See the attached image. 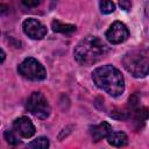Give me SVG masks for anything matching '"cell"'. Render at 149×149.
Instances as JSON below:
<instances>
[{
  "instance_id": "1",
  "label": "cell",
  "mask_w": 149,
  "mask_h": 149,
  "mask_svg": "<svg viewBox=\"0 0 149 149\" xmlns=\"http://www.w3.org/2000/svg\"><path fill=\"white\" fill-rule=\"evenodd\" d=\"M108 52V47L98 36H86L74 47L73 56L78 64L88 66L99 62Z\"/></svg>"
},
{
  "instance_id": "2",
  "label": "cell",
  "mask_w": 149,
  "mask_h": 149,
  "mask_svg": "<svg viewBox=\"0 0 149 149\" xmlns=\"http://www.w3.org/2000/svg\"><path fill=\"white\" fill-rule=\"evenodd\" d=\"M92 80L97 87L112 97H120L125 91L122 73L113 65H102L92 72Z\"/></svg>"
},
{
  "instance_id": "3",
  "label": "cell",
  "mask_w": 149,
  "mask_h": 149,
  "mask_svg": "<svg viewBox=\"0 0 149 149\" xmlns=\"http://www.w3.org/2000/svg\"><path fill=\"white\" fill-rule=\"evenodd\" d=\"M123 68L135 78H143L149 74V57L141 51L133 50L122 58Z\"/></svg>"
},
{
  "instance_id": "4",
  "label": "cell",
  "mask_w": 149,
  "mask_h": 149,
  "mask_svg": "<svg viewBox=\"0 0 149 149\" xmlns=\"http://www.w3.org/2000/svg\"><path fill=\"white\" fill-rule=\"evenodd\" d=\"M17 71L22 77L34 81L44 80L47 78V71L44 66L33 57H28L22 61L17 68Z\"/></svg>"
},
{
  "instance_id": "5",
  "label": "cell",
  "mask_w": 149,
  "mask_h": 149,
  "mask_svg": "<svg viewBox=\"0 0 149 149\" xmlns=\"http://www.w3.org/2000/svg\"><path fill=\"white\" fill-rule=\"evenodd\" d=\"M27 109L38 119H47L50 115V105L41 92H33L27 100Z\"/></svg>"
},
{
  "instance_id": "6",
  "label": "cell",
  "mask_w": 149,
  "mask_h": 149,
  "mask_svg": "<svg viewBox=\"0 0 149 149\" xmlns=\"http://www.w3.org/2000/svg\"><path fill=\"white\" fill-rule=\"evenodd\" d=\"M129 37V30L125 23L120 21H115L111 24L108 30L106 31V40L112 44H119L125 42Z\"/></svg>"
},
{
  "instance_id": "7",
  "label": "cell",
  "mask_w": 149,
  "mask_h": 149,
  "mask_svg": "<svg viewBox=\"0 0 149 149\" xmlns=\"http://www.w3.org/2000/svg\"><path fill=\"white\" fill-rule=\"evenodd\" d=\"M23 33L33 40H42L47 35V27L34 17L26 19L22 23Z\"/></svg>"
},
{
  "instance_id": "8",
  "label": "cell",
  "mask_w": 149,
  "mask_h": 149,
  "mask_svg": "<svg viewBox=\"0 0 149 149\" xmlns=\"http://www.w3.org/2000/svg\"><path fill=\"white\" fill-rule=\"evenodd\" d=\"M13 128L16 134H19L21 137H24V139H29L35 134V126L33 125L30 119H28L27 116L17 118L13 122Z\"/></svg>"
},
{
  "instance_id": "9",
  "label": "cell",
  "mask_w": 149,
  "mask_h": 149,
  "mask_svg": "<svg viewBox=\"0 0 149 149\" xmlns=\"http://www.w3.org/2000/svg\"><path fill=\"white\" fill-rule=\"evenodd\" d=\"M112 126L108 123V122H100L99 125H94L90 128V133H91V136L93 139L94 142H98L102 139H107V136L112 133Z\"/></svg>"
},
{
  "instance_id": "10",
  "label": "cell",
  "mask_w": 149,
  "mask_h": 149,
  "mask_svg": "<svg viewBox=\"0 0 149 149\" xmlns=\"http://www.w3.org/2000/svg\"><path fill=\"white\" fill-rule=\"evenodd\" d=\"M107 142L114 147H123L128 143V136L123 132H112L107 136Z\"/></svg>"
},
{
  "instance_id": "11",
  "label": "cell",
  "mask_w": 149,
  "mask_h": 149,
  "mask_svg": "<svg viewBox=\"0 0 149 149\" xmlns=\"http://www.w3.org/2000/svg\"><path fill=\"white\" fill-rule=\"evenodd\" d=\"M51 28L55 33H62V34H70L73 33L76 30V26L74 24H70V23H63L58 20H54L51 22Z\"/></svg>"
},
{
  "instance_id": "12",
  "label": "cell",
  "mask_w": 149,
  "mask_h": 149,
  "mask_svg": "<svg viewBox=\"0 0 149 149\" xmlns=\"http://www.w3.org/2000/svg\"><path fill=\"white\" fill-rule=\"evenodd\" d=\"M49 144H50L49 140L47 137L41 136V137H37V139L33 140L31 142H29L27 144V147L28 148H33V149H45V148L49 147Z\"/></svg>"
},
{
  "instance_id": "13",
  "label": "cell",
  "mask_w": 149,
  "mask_h": 149,
  "mask_svg": "<svg viewBox=\"0 0 149 149\" xmlns=\"http://www.w3.org/2000/svg\"><path fill=\"white\" fill-rule=\"evenodd\" d=\"M99 7H100L101 13L104 14H111L115 10V5L112 0H100Z\"/></svg>"
},
{
  "instance_id": "14",
  "label": "cell",
  "mask_w": 149,
  "mask_h": 149,
  "mask_svg": "<svg viewBox=\"0 0 149 149\" xmlns=\"http://www.w3.org/2000/svg\"><path fill=\"white\" fill-rule=\"evenodd\" d=\"M149 118V111L147 108H140V109H136L135 111V121L140 122V121H144L146 119Z\"/></svg>"
},
{
  "instance_id": "15",
  "label": "cell",
  "mask_w": 149,
  "mask_h": 149,
  "mask_svg": "<svg viewBox=\"0 0 149 149\" xmlns=\"http://www.w3.org/2000/svg\"><path fill=\"white\" fill-rule=\"evenodd\" d=\"M3 135H5L6 141H7L9 144H12V146H16V144L19 143V140H17V137L14 135L13 132H10V130H6Z\"/></svg>"
},
{
  "instance_id": "16",
  "label": "cell",
  "mask_w": 149,
  "mask_h": 149,
  "mask_svg": "<svg viewBox=\"0 0 149 149\" xmlns=\"http://www.w3.org/2000/svg\"><path fill=\"white\" fill-rule=\"evenodd\" d=\"M119 6L125 10H129L132 7V1L130 0H119Z\"/></svg>"
},
{
  "instance_id": "17",
  "label": "cell",
  "mask_w": 149,
  "mask_h": 149,
  "mask_svg": "<svg viewBox=\"0 0 149 149\" xmlns=\"http://www.w3.org/2000/svg\"><path fill=\"white\" fill-rule=\"evenodd\" d=\"M21 1L26 7H36L41 2V0H21Z\"/></svg>"
},
{
  "instance_id": "18",
  "label": "cell",
  "mask_w": 149,
  "mask_h": 149,
  "mask_svg": "<svg viewBox=\"0 0 149 149\" xmlns=\"http://www.w3.org/2000/svg\"><path fill=\"white\" fill-rule=\"evenodd\" d=\"M137 101H139V99H137L136 95H133V97L129 98V105H132V106H136L137 105Z\"/></svg>"
},
{
  "instance_id": "19",
  "label": "cell",
  "mask_w": 149,
  "mask_h": 149,
  "mask_svg": "<svg viewBox=\"0 0 149 149\" xmlns=\"http://www.w3.org/2000/svg\"><path fill=\"white\" fill-rule=\"evenodd\" d=\"M5 57H6V54H5V51L1 49V63H3V61H5Z\"/></svg>"
}]
</instances>
